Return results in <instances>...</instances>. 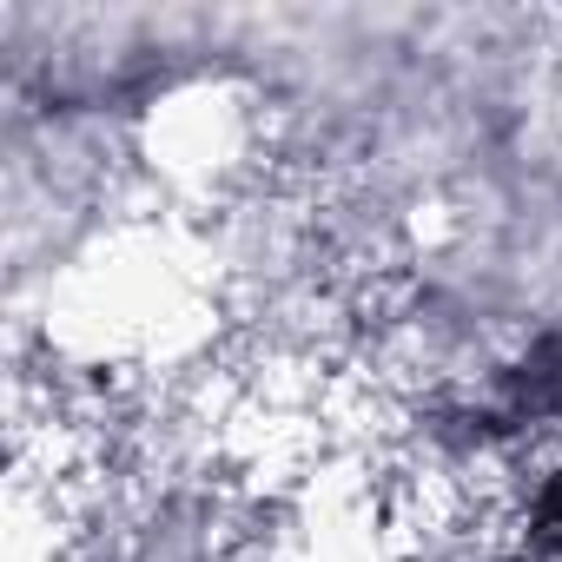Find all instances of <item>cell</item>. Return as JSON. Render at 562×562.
Masks as SVG:
<instances>
[{
  "label": "cell",
  "mask_w": 562,
  "mask_h": 562,
  "mask_svg": "<svg viewBox=\"0 0 562 562\" xmlns=\"http://www.w3.org/2000/svg\"><path fill=\"white\" fill-rule=\"evenodd\" d=\"M496 450L516 490L529 562H562V358H536L496 404Z\"/></svg>",
  "instance_id": "obj_1"
}]
</instances>
